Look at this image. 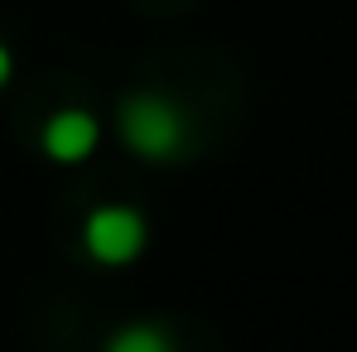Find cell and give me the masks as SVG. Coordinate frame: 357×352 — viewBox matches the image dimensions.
I'll list each match as a JSON object with an SVG mask.
<instances>
[{
  "instance_id": "obj_3",
  "label": "cell",
  "mask_w": 357,
  "mask_h": 352,
  "mask_svg": "<svg viewBox=\"0 0 357 352\" xmlns=\"http://www.w3.org/2000/svg\"><path fill=\"white\" fill-rule=\"evenodd\" d=\"M97 140H102L97 116H92V112H77V107L59 112V116L44 125V150H49V160H59V164L87 160V155L97 150Z\"/></svg>"
},
{
  "instance_id": "obj_1",
  "label": "cell",
  "mask_w": 357,
  "mask_h": 352,
  "mask_svg": "<svg viewBox=\"0 0 357 352\" xmlns=\"http://www.w3.org/2000/svg\"><path fill=\"white\" fill-rule=\"evenodd\" d=\"M121 135L135 155L145 160H174L188 140V125H183V112H178L169 97L160 92H135L121 102Z\"/></svg>"
},
{
  "instance_id": "obj_5",
  "label": "cell",
  "mask_w": 357,
  "mask_h": 352,
  "mask_svg": "<svg viewBox=\"0 0 357 352\" xmlns=\"http://www.w3.org/2000/svg\"><path fill=\"white\" fill-rule=\"evenodd\" d=\"M5 82H10V49L0 44V87H5Z\"/></svg>"
},
{
  "instance_id": "obj_2",
  "label": "cell",
  "mask_w": 357,
  "mask_h": 352,
  "mask_svg": "<svg viewBox=\"0 0 357 352\" xmlns=\"http://www.w3.org/2000/svg\"><path fill=\"white\" fill-rule=\"evenodd\" d=\"M145 217L135 208H97L82 227V241L87 251L102 261V266H126L145 251Z\"/></svg>"
},
{
  "instance_id": "obj_4",
  "label": "cell",
  "mask_w": 357,
  "mask_h": 352,
  "mask_svg": "<svg viewBox=\"0 0 357 352\" xmlns=\"http://www.w3.org/2000/svg\"><path fill=\"white\" fill-rule=\"evenodd\" d=\"M107 348L112 352H169V333H160V328H121L107 338Z\"/></svg>"
}]
</instances>
